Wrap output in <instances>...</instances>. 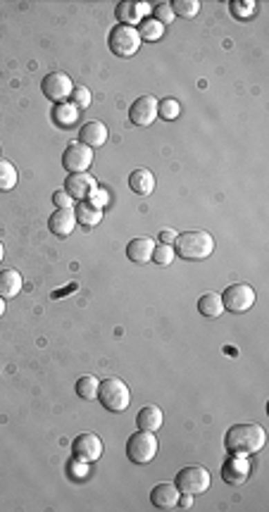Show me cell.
I'll use <instances>...</instances> for the list:
<instances>
[{
  "instance_id": "6da1fadb",
  "label": "cell",
  "mask_w": 269,
  "mask_h": 512,
  "mask_svg": "<svg viewBox=\"0 0 269 512\" xmlns=\"http://www.w3.org/2000/svg\"><path fill=\"white\" fill-rule=\"evenodd\" d=\"M267 434L260 424H234L227 436H224V448L229 450V455H255L265 448Z\"/></svg>"
},
{
  "instance_id": "7a4b0ae2",
  "label": "cell",
  "mask_w": 269,
  "mask_h": 512,
  "mask_svg": "<svg viewBox=\"0 0 269 512\" xmlns=\"http://www.w3.org/2000/svg\"><path fill=\"white\" fill-rule=\"evenodd\" d=\"M214 250V239L207 231H184L176 234L174 255L181 260H205Z\"/></svg>"
},
{
  "instance_id": "3957f363",
  "label": "cell",
  "mask_w": 269,
  "mask_h": 512,
  "mask_svg": "<svg viewBox=\"0 0 269 512\" xmlns=\"http://www.w3.org/2000/svg\"><path fill=\"white\" fill-rule=\"evenodd\" d=\"M98 401L107 412H124L131 403V391L122 379L107 376L98 384Z\"/></svg>"
},
{
  "instance_id": "277c9868",
  "label": "cell",
  "mask_w": 269,
  "mask_h": 512,
  "mask_svg": "<svg viewBox=\"0 0 269 512\" xmlns=\"http://www.w3.org/2000/svg\"><path fill=\"white\" fill-rule=\"evenodd\" d=\"M158 439H155L153 431H133L127 441V457L133 465H148L158 455Z\"/></svg>"
},
{
  "instance_id": "5b68a950",
  "label": "cell",
  "mask_w": 269,
  "mask_h": 512,
  "mask_svg": "<svg viewBox=\"0 0 269 512\" xmlns=\"http://www.w3.org/2000/svg\"><path fill=\"white\" fill-rule=\"evenodd\" d=\"M212 484V477L203 465H186L181 467L179 474L174 479V486L179 488V493H188V495H198L205 493Z\"/></svg>"
},
{
  "instance_id": "8992f818",
  "label": "cell",
  "mask_w": 269,
  "mask_h": 512,
  "mask_svg": "<svg viewBox=\"0 0 269 512\" xmlns=\"http://www.w3.org/2000/svg\"><path fill=\"white\" fill-rule=\"evenodd\" d=\"M107 46L115 55L120 57H131L138 53L141 48V36H138L136 26H127V24H117L115 29L107 36Z\"/></svg>"
},
{
  "instance_id": "52a82bcc",
  "label": "cell",
  "mask_w": 269,
  "mask_h": 512,
  "mask_svg": "<svg viewBox=\"0 0 269 512\" xmlns=\"http://www.w3.org/2000/svg\"><path fill=\"white\" fill-rule=\"evenodd\" d=\"M222 305L234 315H243L255 305V291L248 284H231L222 293Z\"/></svg>"
},
{
  "instance_id": "ba28073f",
  "label": "cell",
  "mask_w": 269,
  "mask_h": 512,
  "mask_svg": "<svg viewBox=\"0 0 269 512\" xmlns=\"http://www.w3.org/2000/svg\"><path fill=\"white\" fill-rule=\"evenodd\" d=\"M93 163V150L89 148V145L79 143V141H72L64 148L62 153V167L69 172V174H82L86 172Z\"/></svg>"
},
{
  "instance_id": "9c48e42d",
  "label": "cell",
  "mask_w": 269,
  "mask_h": 512,
  "mask_svg": "<svg viewBox=\"0 0 269 512\" xmlns=\"http://www.w3.org/2000/svg\"><path fill=\"white\" fill-rule=\"evenodd\" d=\"M41 89H43V95L57 105V102H64V98H69V95H72L74 84H72V79H69V74L50 72V74H46V77H43Z\"/></svg>"
},
{
  "instance_id": "30bf717a",
  "label": "cell",
  "mask_w": 269,
  "mask_h": 512,
  "mask_svg": "<svg viewBox=\"0 0 269 512\" xmlns=\"http://www.w3.org/2000/svg\"><path fill=\"white\" fill-rule=\"evenodd\" d=\"M158 98L155 95H141V98L133 100V105L129 107V122L136 124V127H148L158 117Z\"/></svg>"
},
{
  "instance_id": "8fae6325",
  "label": "cell",
  "mask_w": 269,
  "mask_h": 512,
  "mask_svg": "<svg viewBox=\"0 0 269 512\" xmlns=\"http://www.w3.org/2000/svg\"><path fill=\"white\" fill-rule=\"evenodd\" d=\"M250 477V462L243 455H229L222 465V482L229 486H243Z\"/></svg>"
},
{
  "instance_id": "7c38bea8",
  "label": "cell",
  "mask_w": 269,
  "mask_h": 512,
  "mask_svg": "<svg viewBox=\"0 0 269 512\" xmlns=\"http://www.w3.org/2000/svg\"><path fill=\"white\" fill-rule=\"evenodd\" d=\"M72 452H74V457H79V460L93 462L103 455V441H100V436H95V434H79L77 439L72 441Z\"/></svg>"
},
{
  "instance_id": "4fadbf2b",
  "label": "cell",
  "mask_w": 269,
  "mask_h": 512,
  "mask_svg": "<svg viewBox=\"0 0 269 512\" xmlns=\"http://www.w3.org/2000/svg\"><path fill=\"white\" fill-rule=\"evenodd\" d=\"M95 188H98V181L91 174H86V172H82V174H69L67 181H64V191H67L74 201H89V196Z\"/></svg>"
},
{
  "instance_id": "5bb4252c",
  "label": "cell",
  "mask_w": 269,
  "mask_h": 512,
  "mask_svg": "<svg viewBox=\"0 0 269 512\" xmlns=\"http://www.w3.org/2000/svg\"><path fill=\"white\" fill-rule=\"evenodd\" d=\"M74 226H77L74 208H57L55 212L50 214V219H48V229H50V234L60 236V239L72 234Z\"/></svg>"
},
{
  "instance_id": "9a60e30c",
  "label": "cell",
  "mask_w": 269,
  "mask_h": 512,
  "mask_svg": "<svg viewBox=\"0 0 269 512\" xmlns=\"http://www.w3.org/2000/svg\"><path fill=\"white\" fill-rule=\"evenodd\" d=\"M117 19H120V24H127V26H136L138 21H141L145 15L150 12V5L148 3H133V0H122L120 5H117Z\"/></svg>"
},
{
  "instance_id": "2e32d148",
  "label": "cell",
  "mask_w": 269,
  "mask_h": 512,
  "mask_svg": "<svg viewBox=\"0 0 269 512\" xmlns=\"http://www.w3.org/2000/svg\"><path fill=\"white\" fill-rule=\"evenodd\" d=\"M107 141V127L103 122L98 120H91L82 124V129H79V143L89 145L91 150L93 148H100Z\"/></svg>"
},
{
  "instance_id": "e0dca14e",
  "label": "cell",
  "mask_w": 269,
  "mask_h": 512,
  "mask_svg": "<svg viewBox=\"0 0 269 512\" xmlns=\"http://www.w3.org/2000/svg\"><path fill=\"white\" fill-rule=\"evenodd\" d=\"M179 488L174 484H158V486L150 491V503L155 505L158 510H174L176 508V500H179Z\"/></svg>"
},
{
  "instance_id": "ac0fdd59",
  "label": "cell",
  "mask_w": 269,
  "mask_h": 512,
  "mask_svg": "<svg viewBox=\"0 0 269 512\" xmlns=\"http://www.w3.org/2000/svg\"><path fill=\"white\" fill-rule=\"evenodd\" d=\"M153 250H155V241L148 239V236H138V239L129 241L127 257L131 262H138V265H143V262H148L150 257H153Z\"/></svg>"
},
{
  "instance_id": "d6986e66",
  "label": "cell",
  "mask_w": 269,
  "mask_h": 512,
  "mask_svg": "<svg viewBox=\"0 0 269 512\" xmlns=\"http://www.w3.org/2000/svg\"><path fill=\"white\" fill-rule=\"evenodd\" d=\"M163 410H160L158 405H145L138 410L136 414V427L143 429V431H158L160 427H163Z\"/></svg>"
},
{
  "instance_id": "ffe728a7",
  "label": "cell",
  "mask_w": 269,
  "mask_h": 512,
  "mask_svg": "<svg viewBox=\"0 0 269 512\" xmlns=\"http://www.w3.org/2000/svg\"><path fill=\"white\" fill-rule=\"evenodd\" d=\"M21 274L17 269H3L0 272V298H15V295H19L21 291Z\"/></svg>"
},
{
  "instance_id": "44dd1931",
  "label": "cell",
  "mask_w": 269,
  "mask_h": 512,
  "mask_svg": "<svg viewBox=\"0 0 269 512\" xmlns=\"http://www.w3.org/2000/svg\"><path fill=\"white\" fill-rule=\"evenodd\" d=\"M129 186H131L133 193H138V196H150L155 188V176L150 170H133L131 176H129Z\"/></svg>"
},
{
  "instance_id": "7402d4cb",
  "label": "cell",
  "mask_w": 269,
  "mask_h": 512,
  "mask_svg": "<svg viewBox=\"0 0 269 512\" xmlns=\"http://www.w3.org/2000/svg\"><path fill=\"white\" fill-rule=\"evenodd\" d=\"M53 120L64 129L74 127V124L79 122V107H74L72 102H57V105L53 107Z\"/></svg>"
},
{
  "instance_id": "603a6c76",
  "label": "cell",
  "mask_w": 269,
  "mask_h": 512,
  "mask_svg": "<svg viewBox=\"0 0 269 512\" xmlns=\"http://www.w3.org/2000/svg\"><path fill=\"white\" fill-rule=\"evenodd\" d=\"M74 214H77V222L84 224V226H95V224H100V219H103V210H98L89 201L79 203L77 208H74Z\"/></svg>"
},
{
  "instance_id": "cb8c5ba5",
  "label": "cell",
  "mask_w": 269,
  "mask_h": 512,
  "mask_svg": "<svg viewBox=\"0 0 269 512\" xmlns=\"http://www.w3.org/2000/svg\"><path fill=\"white\" fill-rule=\"evenodd\" d=\"M198 312H201L203 317H219L224 312V305H222V295L219 293H203L201 298H198Z\"/></svg>"
},
{
  "instance_id": "d4e9b609",
  "label": "cell",
  "mask_w": 269,
  "mask_h": 512,
  "mask_svg": "<svg viewBox=\"0 0 269 512\" xmlns=\"http://www.w3.org/2000/svg\"><path fill=\"white\" fill-rule=\"evenodd\" d=\"M98 384L100 381L95 379V376L86 374V376H79L74 391H77L79 398H84V401H95V398H98Z\"/></svg>"
},
{
  "instance_id": "484cf974",
  "label": "cell",
  "mask_w": 269,
  "mask_h": 512,
  "mask_svg": "<svg viewBox=\"0 0 269 512\" xmlns=\"http://www.w3.org/2000/svg\"><path fill=\"white\" fill-rule=\"evenodd\" d=\"M138 36H141V41H150V43H155V41H160L165 36V26L160 24L158 19H145V21H141V26H138Z\"/></svg>"
},
{
  "instance_id": "4316f807",
  "label": "cell",
  "mask_w": 269,
  "mask_h": 512,
  "mask_svg": "<svg viewBox=\"0 0 269 512\" xmlns=\"http://www.w3.org/2000/svg\"><path fill=\"white\" fill-rule=\"evenodd\" d=\"M17 186V170L10 160H0V191H12Z\"/></svg>"
},
{
  "instance_id": "83f0119b",
  "label": "cell",
  "mask_w": 269,
  "mask_h": 512,
  "mask_svg": "<svg viewBox=\"0 0 269 512\" xmlns=\"http://www.w3.org/2000/svg\"><path fill=\"white\" fill-rule=\"evenodd\" d=\"M171 5V12H174V17H186V19H193L198 12H201V3L198 0H174Z\"/></svg>"
},
{
  "instance_id": "f1b7e54d",
  "label": "cell",
  "mask_w": 269,
  "mask_h": 512,
  "mask_svg": "<svg viewBox=\"0 0 269 512\" xmlns=\"http://www.w3.org/2000/svg\"><path fill=\"white\" fill-rule=\"evenodd\" d=\"M179 112H181L179 100H174V98H165V100H160V102H158V115L163 117V120H167V122L176 120V117H179Z\"/></svg>"
},
{
  "instance_id": "f546056e",
  "label": "cell",
  "mask_w": 269,
  "mask_h": 512,
  "mask_svg": "<svg viewBox=\"0 0 269 512\" xmlns=\"http://www.w3.org/2000/svg\"><path fill=\"white\" fill-rule=\"evenodd\" d=\"M69 98H72V105L79 107V110H86V107H91V100H93V98H91V91L86 89V86H74L72 95H69Z\"/></svg>"
},
{
  "instance_id": "4dcf8cb0",
  "label": "cell",
  "mask_w": 269,
  "mask_h": 512,
  "mask_svg": "<svg viewBox=\"0 0 269 512\" xmlns=\"http://www.w3.org/2000/svg\"><path fill=\"white\" fill-rule=\"evenodd\" d=\"M150 260H155L158 265H163V267H167V265H171L174 262V248L171 246H155V250H153V257Z\"/></svg>"
},
{
  "instance_id": "1f68e13d",
  "label": "cell",
  "mask_w": 269,
  "mask_h": 512,
  "mask_svg": "<svg viewBox=\"0 0 269 512\" xmlns=\"http://www.w3.org/2000/svg\"><path fill=\"white\" fill-rule=\"evenodd\" d=\"M231 12L241 19H248L255 15V3H252V0H234V3H231Z\"/></svg>"
},
{
  "instance_id": "d6a6232c",
  "label": "cell",
  "mask_w": 269,
  "mask_h": 512,
  "mask_svg": "<svg viewBox=\"0 0 269 512\" xmlns=\"http://www.w3.org/2000/svg\"><path fill=\"white\" fill-rule=\"evenodd\" d=\"M153 19H158L160 24H169V21H174V12H171V5L169 3H160V5H155V17Z\"/></svg>"
},
{
  "instance_id": "836d02e7",
  "label": "cell",
  "mask_w": 269,
  "mask_h": 512,
  "mask_svg": "<svg viewBox=\"0 0 269 512\" xmlns=\"http://www.w3.org/2000/svg\"><path fill=\"white\" fill-rule=\"evenodd\" d=\"M89 203H91V205H95L98 210H103L105 205L110 203V193H107L105 188H100V186H98V188H95V191L89 196Z\"/></svg>"
},
{
  "instance_id": "e575fe53",
  "label": "cell",
  "mask_w": 269,
  "mask_h": 512,
  "mask_svg": "<svg viewBox=\"0 0 269 512\" xmlns=\"http://www.w3.org/2000/svg\"><path fill=\"white\" fill-rule=\"evenodd\" d=\"M53 203H55L57 208H74V198L69 196V193L64 191V188H62V191H55V193H53Z\"/></svg>"
},
{
  "instance_id": "d590c367",
  "label": "cell",
  "mask_w": 269,
  "mask_h": 512,
  "mask_svg": "<svg viewBox=\"0 0 269 512\" xmlns=\"http://www.w3.org/2000/svg\"><path fill=\"white\" fill-rule=\"evenodd\" d=\"M160 241H163L165 246H174V241H176V231H171V229H163L160 231V236H158Z\"/></svg>"
},
{
  "instance_id": "8d00e7d4",
  "label": "cell",
  "mask_w": 269,
  "mask_h": 512,
  "mask_svg": "<svg viewBox=\"0 0 269 512\" xmlns=\"http://www.w3.org/2000/svg\"><path fill=\"white\" fill-rule=\"evenodd\" d=\"M191 505H193V495L188 493H181L179 500H176V508H191Z\"/></svg>"
},
{
  "instance_id": "74e56055",
  "label": "cell",
  "mask_w": 269,
  "mask_h": 512,
  "mask_svg": "<svg viewBox=\"0 0 269 512\" xmlns=\"http://www.w3.org/2000/svg\"><path fill=\"white\" fill-rule=\"evenodd\" d=\"M5 315V298H0V317Z\"/></svg>"
},
{
  "instance_id": "f35d334b",
  "label": "cell",
  "mask_w": 269,
  "mask_h": 512,
  "mask_svg": "<svg viewBox=\"0 0 269 512\" xmlns=\"http://www.w3.org/2000/svg\"><path fill=\"white\" fill-rule=\"evenodd\" d=\"M3 257H5V248H3V244H0V262H3Z\"/></svg>"
}]
</instances>
